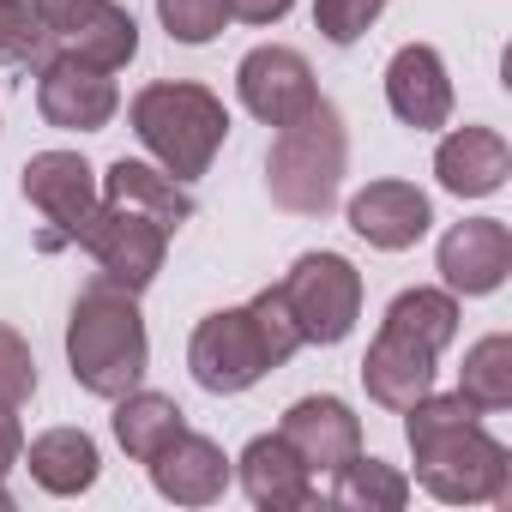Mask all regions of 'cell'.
I'll return each mask as SVG.
<instances>
[{
    "mask_svg": "<svg viewBox=\"0 0 512 512\" xmlns=\"http://www.w3.org/2000/svg\"><path fill=\"white\" fill-rule=\"evenodd\" d=\"M434 175H440L446 193H458V199H482V193H500V187H506V175H512V151H506V139H500L494 127H458V133L440 139V151H434Z\"/></svg>",
    "mask_w": 512,
    "mask_h": 512,
    "instance_id": "obj_18",
    "label": "cell"
},
{
    "mask_svg": "<svg viewBox=\"0 0 512 512\" xmlns=\"http://www.w3.org/2000/svg\"><path fill=\"white\" fill-rule=\"evenodd\" d=\"M458 398L476 404V410H506L512 404V338L506 332L470 344L464 374H458Z\"/></svg>",
    "mask_w": 512,
    "mask_h": 512,
    "instance_id": "obj_24",
    "label": "cell"
},
{
    "mask_svg": "<svg viewBox=\"0 0 512 512\" xmlns=\"http://www.w3.org/2000/svg\"><path fill=\"white\" fill-rule=\"evenodd\" d=\"M181 428H187V422H181V404L163 398V392H139V386H133V392L115 398V440H121V452L139 458V464H151Z\"/></svg>",
    "mask_w": 512,
    "mask_h": 512,
    "instance_id": "obj_21",
    "label": "cell"
},
{
    "mask_svg": "<svg viewBox=\"0 0 512 512\" xmlns=\"http://www.w3.org/2000/svg\"><path fill=\"white\" fill-rule=\"evenodd\" d=\"M278 290H284V302H290V314L302 326V344H344L356 332L362 272L344 260V253H302Z\"/></svg>",
    "mask_w": 512,
    "mask_h": 512,
    "instance_id": "obj_5",
    "label": "cell"
},
{
    "mask_svg": "<svg viewBox=\"0 0 512 512\" xmlns=\"http://www.w3.org/2000/svg\"><path fill=\"white\" fill-rule=\"evenodd\" d=\"M386 320L404 326V332H416V338L434 344V350H446V344L458 338V302H452L446 290H404V296L386 308Z\"/></svg>",
    "mask_w": 512,
    "mask_h": 512,
    "instance_id": "obj_25",
    "label": "cell"
},
{
    "mask_svg": "<svg viewBox=\"0 0 512 512\" xmlns=\"http://www.w3.org/2000/svg\"><path fill=\"white\" fill-rule=\"evenodd\" d=\"M25 199L55 223L49 247H61V241H79V229L91 223L103 193H97V169L79 151H37L25 163Z\"/></svg>",
    "mask_w": 512,
    "mask_h": 512,
    "instance_id": "obj_11",
    "label": "cell"
},
{
    "mask_svg": "<svg viewBox=\"0 0 512 512\" xmlns=\"http://www.w3.org/2000/svg\"><path fill=\"white\" fill-rule=\"evenodd\" d=\"M37 392V362H31V344L13 332V326H0V404H25Z\"/></svg>",
    "mask_w": 512,
    "mask_h": 512,
    "instance_id": "obj_30",
    "label": "cell"
},
{
    "mask_svg": "<svg viewBox=\"0 0 512 512\" xmlns=\"http://www.w3.org/2000/svg\"><path fill=\"white\" fill-rule=\"evenodd\" d=\"M296 0H229V19H247V25H278Z\"/></svg>",
    "mask_w": 512,
    "mask_h": 512,
    "instance_id": "obj_31",
    "label": "cell"
},
{
    "mask_svg": "<svg viewBox=\"0 0 512 512\" xmlns=\"http://www.w3.org/2000/svg\"><path fill=\"white\" fill-rule=\"evenodd\" d=\"M67 362L91 398H121L145 380L151 344H145V320L133 308V290H121L109 278L79 290L73 320H67Z\"/></svg>",
    "mask_w": 512,
    "mask_h": 512,
    "instance_id": "obj_2",
    "label": "cell"
},
{
    "mask_svg": "<svg viewBox=\"0 0 512 512\" xmlns=\"http://www.w3.org/2000/svg\"><path fill=\"white\" fill-rule=\"evenodd\" d=\"M157 19H163V31H169L175 43L199 49V43H211V37L223 31L229 0H157Z\"/></svg>",
    "mask_w": 512,
    "mask_h": 512,
    "instance_id": "obj_27",
    "label": "cell"
},
{
    "mask_svg": "<svg viewBox=\"0 0 512 512\" xmlns=\"http://www.w3.org/2000/svg\"><path fill=\"white\" fill-rule=\"evenodd\" d=\"M512 272V229L500 217H470V223H452L446 241H440V278L446 290L458 296H488L500 290Z\"/></svg>",
    "mask_w": 512,
    "mask_h": 512,
    "instance_id": "obj_13",
    "label": "cell"
},
{
    "mask_svg": "<svg viewBox=\"0 0 512 512\" xmlns=\"http://www.w3.org/2000/svg\"><path fill=\"white\" fill-rule=\"evenodd\" d=\"M79 247L97 260V272L121 290H145L157 272H163V253H169V229L139 211V205H121V199H97L91 223L79 229Z\"/></svg>",
    "mask_w": 512,
    "mask_h": 512,
    "instance_id": "obj_6",
    "label": "cell"
},
{
    "mask_svg": "<svg viewBox=\"0 0 512 512\" xmlns=\"http://www.w3.org/2000/svg\"><path fill=\"white\" fill-rule=\"evenodd\" d=\"M19 452H25V428H19L13 404H0V476L19 464Z\"/></svg>",
    "mask_w": 512,
    "mask_h": 512,
    "instance_id": "obj_32",
    "label": "cell"
},
{
    "mask_svg": "<svg viewBox=\"0 0 512 512\" xmlns=\"http://www.w3.org/2000/svg\"><path fill=\"white\" fill-rule=\"evenodd\" d=\"M241 488L266 512H296V506L314 500V470L302 464V452L284 434H260L241 452Z\"/></svg>",
    "mask_w": 512,
    "mask_h": 512,
    "instance_id": "obj_19",
    "label": "cell"
},
{
    "mask_svg": "<svg viewBox=\"0 0 512 512\" xmlns=\"http://www.w3.org/2000/svg\"><path fill=\"white\" fill-rule=\"evenodd\" d=\"M37 109L49 127H67V133H97L115 121L121 109V91L109 79V67H91L79 55H49L37 67Z\"/></svg>",
    "mask_w": 512,
    "mask_h": 512,
    "instance_id": "obj_9",
    "label": "cell"
},
{
    "mask_svg": "<svg viewBox=\"0 0 512 512\" xmlns=\"http://www.w3.org/2000/svg\"><path fill=\"white\" fill-rule=\"evenodd\" d=\"M278 434L302 452L308 470H338V464H350L362 452V422L350 416L344 398H302V404H290Z\"/></svg>",
    "mask_w": 512,
    "mask_h": 512,
    "instance_id": "obj_16",
    "label": "cell"
},
{
    "mask_svg": "<svg viewBox=\"0 0 512 512\" xmlns=\"http://www.w3.org/2000/svg\"><path fill=\"white\" fill-rule=\"evenodd\" d=\"M434 211H428V193H416L410 181H368L356 199H350V229L380 247V253H404L428 235Z\"/></svg>",
    "mask_w": 512,
    "mask_h": 512,
    "instance_id": "obj_14",
    "label": "cell"
},
{
    "mask_svg": "<svg viewBox=\"0 0 512 512\" xmlns=\"http://www.w3.org/2000/svg\"><path fill=\"white\" fill-rule=\"evenodd\" d=\"M235 91H241L247 115H260L266 127H290L296 115H308V109L320 103L314 67H308L296 49H278V43L241 55V67H235Z\"/></svg>",
    "mask_w": 512,
    "mask_h": 512,
    "instance_id": "obj_10",
    "label": "cell"
},
{
    "mask_svg": "<svg viewBox=\"0 0 512 512\" xmlns=\"http://www.w3.org/2000/svg\"><path fill=\"white\" fill-rule=\"evenodd\" d=\"M43 31L55 37V55H79L91 67H127L139 55V25L115 0H31Z\"/></svg>",
    "mask_w": 512,
    "mask_h": 512,
    "instance_id": "obj_8",
    "label": "cell"
},
{
    "mask_svg": "<svg viewBox=\"0 0 512 512\" xmlns=\"http://www.w3.org/2000/svg\"><path fill=\"white\" fill-rule=\"evenodd\" d=\"M151 482H157V494L175 500V506H211V500L229 488V458H223L217 440L181 428V434L151 458Z\"/></svg>",
    "mask_w": 512,
    "mask_h": 512,
    "instance_id": "obj_17",
    "label": "cell"
},
{
    "mask_svg": "<svg viewBox=\"0 0 512 512\" xmlns=\"http://www.w3.org/2000/svg\"><path fill=\"white\" fill-rule=\"evenodd\" d=\"M386 13V0H314V31L338 49H350L374 19Z\"/></svg>",
    "mask_w": 512,
    "mask_h": 512,
    "instance_id": "obj_29",
    "label": "cell"
},
{
    "mask_svg": "<svg viewBox=\"0 0 512 512\" xmlns=\"http://www.w3.org/2000/svg\"><path fill=\"white\" fill-rule=\"evenodd\" d=\"M133 133L175 181H193L211 169L229 133V115L205 85H145L133 97Z\"/></svg>",
    "mask_w": 512,
    "mask_h": 512,
    "instance_id": "obj_4",
    "label": "cell"
},
{
    "mask_svg": "<svg viewBox=\"0 0 512 512\" xmlns=\"http://www.w3.org/2000/svg\"><path fill=\"white\" fill-rule=\"evenodd\" d=\"M350 163V139H344V115L320 97L308 115H296L290 127H278V145L266 157V187L284 211L296 217H326L338 205V181Z\"/></svg>",
    "mask_w": 512,
    "mask_h": 512,
    "instance_id": "obj_3",
    "label": "cell"
},
{
    "mask_svg": "<svg viewBox=\"0 0 512 512\" xmlns=\"http://www.w3.org/2000/svg\"><path fill=\"white\" fill-rule=\"evenodd\" d=\"M7 506H13V494H7V488H0V512H7Z\"/></svg>",
    "mask_w": 512,
    "mask_h": 512,
    "instance_id": "obj_33",
    "label": "cell"
},
{
    "mask_svg": "<svg viewBox=\"0 0 512 512\" xmlns=\"http://www.w3.org/2000/svg\"><path fill=\"white\" fill-rule=\"evenodd\" d=\"M386 103L416 133L446 127V115H452V79H446V67H440V55L428 43H404L392 55V67H386Z\"/></svg>",
    "mask_w": 512,
    "mask_h": 512,
    "instance_id": "obj_15",
    "label": "cell"
},
{
    "mask_svg": "<svg viewBox=\"0 0 512 512\" xmlns=\"http://www.w3.org/2000/svg\"><path fill=\"white\" fill-rule=\"evenodd\" d=\"M434 362H440L434 344H422L416 332H404V326L386 320L380 338H374L368 356H362V386H368L374 404H386V410H410L422 392H434Z\"/></svg>",
    "mask_w": 512,
    "mask_h": 512,
    "instance_id": "obj_12",
    "label": "cell"
},
{
    "mask_svg": "<svg viewBox=\"0 0 512 512\" xmlns=\"http://www.w3.org/2000/svg\"><path fill=\"white\" fill-rule=\"evenodd\" d=\"M97 440L85 428H49L31 440V476L49 488V494H85L97 482Z\"/></svg>",
    "mask_w": 512,
    "mask_h": 512,
    "instance_id": "obj_22",
    "label": "cell"
},
{
    "mask_svg": "<svg viewBox=\"0 0 512 512\" xmlns=\"http://www.w3.org/2000/svg\"><path fill=\"white\" fill-rule=\"evenodd\" d=\"M404 434H410V452H416V476L434 500H452V506H476V500H512V458L494 434L476 428V404H464L458 392L452 398H434L422 392L410 410H404Z\"/></svg>",
    "mask_w": 512,
    "mask_h": 512,
    "instance_id": "obj_1",
    "label": "cell"
},
{
    "mask_svg": "<svg viewBox=\"0 0 512 512\" xmlns=\"http://www.w3.org/2000/svg\"><path fill=\"white\" fill-rule=\"evenodd\" d=\"M103 199L139 205V211H151L163 229H181V223L193 217V193H187V181H175L169 169H151V163H139V157L109 163V175H103Z\"/></svg>",
    "mask_w": 512,
    "mask_h": 512,
    "instance_id": "obj_20",
    "label": "cell"
},
{
    "mask_svg": "<svg viewBox=\"0 0 512 512\" xmlns=\"http://www.w3.org/2000/svg\"><path fill=\"white\" fill-rule=\"evenodd\" d=\"M49 55H55V37L43 31V19H37L31 0H0V61L37 73Z\"/></svg>",
    "mask_w": 512,
    "mask_h": 512,
    "instance_id": "obj_26",
    "label": "cell"
},
{
    "mask_svg": "<svg viewBox=\"0 0 512 512\" xmlns=\"http://www.w3.org/2000/svg\"><path fill=\"white\" fill-rule=\"evenodd\" d=\"M247 314H253V326H260V338H266V350H272V362H278V368L302 350V326H296V314H290V302H284V290H278V284L253 296V302H247Z\"/></svg>",
    "mask_w": 512,
    "mask_h": 512,
    "instance_id": "obj_28",
    "label": "cell"
},
{
    "mask_svg": "<svg viewBox=\"0 0 512 512\" xmlns=\"http://www.w3.org/2000/svg\"><path fill=\"white\" fill-rule=\"evenodd\" d=\"M187 368L205 392L229 398V392H247V386H260L278 362L260 338V326H253L247 308H223V314H205L193 344H187Z\"/></svg>",
    "mask_w": 512,
    "mask_h": 512,
    "instance_id": "obj_7",
    "label": "cell"
},
{
    "mask_svg": "<svg viewBox=\"0 0 512 512\" xmlns=\"http://www.w3.org/2000/svg\"><path fill=\"white\" fill-rule=\"evenodd\" d=\"M332 476H338L332 506H344V512H404V500H410V476L380 458H362V452L350 464H338Z\"/></svg>",
    "mask_w": 512,
    "mask_h": 512,
    "instance_id": "obj_23",
    "label": "cell"
}]
</instances>
